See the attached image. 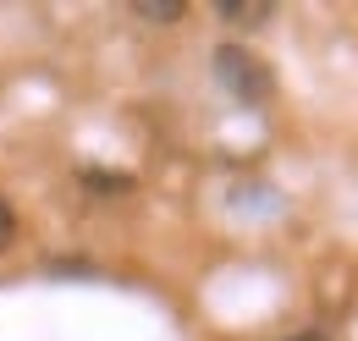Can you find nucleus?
I'll return each mask as SVG.
<instances>
[{"mask_svg": "<svg viewBox=\"0 0 358 341\" xmlns=\"http://www.w3.org/2000/svg\"><path fill=\"white\" fill-rule=\"evenodd\" d=\"M215 72H221V83H231V88H237V99H248V105L270 99V72L254 61V50L226 44L221 55H215Z\"/></svg>", "mask_w": 358, "mask_h": 341, "instance_id": "nucleus-1", "label": "nucleus"}, {"mask_svg": "<svg viewBox=\"0 0 358 341\" xmlns=\"http://www.w3.org/2000/svg\"><path fill=\"white\" fill-rule=\"evenodd\" d=\"M215 11H221V22H231V28H259V22H270L265 0H221Z\"/></svg>", "mask_w": 358, "mask_h": 341, "instance_id": "nucleus-2", "label": "nucleus"}, {"mask_svg": "<svg viewBox=\"0 0 358 341\" xmlns=\"http://www.w3.org/2000/svg\"><path fill=\"white\" fill-rule=\"evenodd\" d=\"M182 11V0H133V17H143V22H177Z\"/></svg>", "mask_w": 358, "mask_h": 341, "instance_id": "nucleus-3", "label": "nucleus"}, {"mask_svg": "<svg viewBox=\"0 0 358 341\" xmlns=\"http://www.w3.org/2000/svg\"><path fill=\"white\" fill-rule=\"evenodd\" d=\"M11 242H17V215H11V204L0 198V254H6Z\"/></svg>", "mask_w": 358, "mask_h": 341, "instance_id": "nucleus-4", "label": "nucleus"}, {"mask_svg": "<svg viewBox=\"0 0 358 341\" xmlns=\"http://www.w3.org/2000/svg\"><path fill=\"white\" fill-rule=\"evenodd\" d=\"M298 341H325V336H298Z\"/></svg>", "mask_w": 358, "mask_h": 341, "instance_id": "nucleus-5", "label": "nucleus"}]
</instances>
